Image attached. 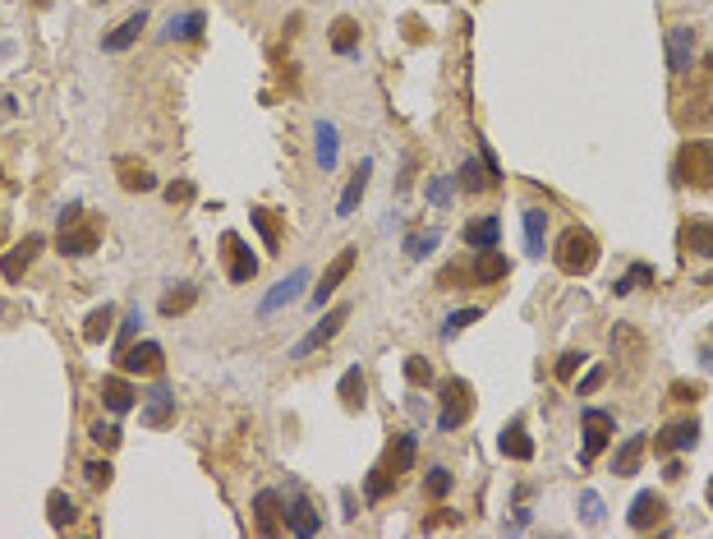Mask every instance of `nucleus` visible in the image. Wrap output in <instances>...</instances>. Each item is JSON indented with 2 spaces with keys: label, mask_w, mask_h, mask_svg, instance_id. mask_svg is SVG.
Listing matches in <instances>:
<instances>
[{
  "label": "nucleus",
  "mask_w": 713,
  "mask_h": 539,
  "mask_svg": "<svg viewBox=\"0 0 713 539\" xmlns=\"http://www.w3.org/2000/svg\"><path fill=\"white\" fill-rule=\"evenodd\" d=\"M396 484H401V480L391 475V470H387L382 461H378V465L369 470V480H364V494H369V503H382V498H387Z\"/></svg>",
  "instance_id": "nucleus-38"
},
{
  "label": "nucleus",
  "mask_w": 713,
  "mask_h": 539,
  "mask_svg": "<svg viewBox=\"0 0 713 539\" xmlns=\"http://www.w3.org/2000/svg\"><path fill=\"white\" fill-rule=\"evenodd\" d=\"M369 175H373V162H360V166H354V175H350V185H345V194H341V204H336V217H350L354 208H360V198H364V189H369Z\"/></svg>",
  "instance_id": "nucleus-26"
},
{
  "label": "nucleus",
  "mask_w": 713,
  "mask_h": 539,
  "mask_svg": "<svg viewBox=\"0 0 713 539\" xmlns=\"http://www.w3.org/2000/svg\"><path fill=\"white\" fill-rule=\"evenodd\" d=\"M681 254H695V258H713V222H686L681 235H677Z\"/></svg>",
  "instance_id": "nucleus-20"
},
{
  "label": "nucleus",
  "mask_w": 713,
  "mask_h": 539,
  "mask_svg": "<svg viewBox=\"0 0 713 539\" xmlns=\"http://www.w3.org/2000/svg\"><path fill=\"white\" fill-rule=\"evenodd\" d=\"M138 323H143V314H138V304H134V309L124 314V323H120V332H115V355H120V351H124V346L134 342V332H138Z\"/></svg>",
  "instance_id": "nucleus-48"
},
{
  "label": "nucleus",
  "mask_w": 713,
  "mask_h": 539,
  "mask_svg": "<svg viewBox=\"0 0 713 539\" xmlns=\"http://www.w3.org/2000/svg\"><path fill=\"white\" fill-rule=\"evenodd\" d=\"M460 240H465L470 249H497V240H502V222H497V217H479V222H465Z\"/></svg>",
  "instance_id": "nucleus-25"
},
{
  "label": "nucleus",
  "mask_w": 713,
  "mask_h": 539,
  "mask_svg": "<svg viewBox=\"0 0 713 539\" xmlns=\"http://www.w3.org/2000/svg\"><path fill=\"white\" fill-rule=\"evenodd\" d=\"M645 447H649L645 434H630V438L617 447V456H612V475H621V480L635 475V470H639V456H645Z\"/></svg>",
  "instance_id": "nucleus-23"
},
{
  "label": "nucleus",
  "mask_w": 713,
  "mask_h": 539,
  "mask_svg": "<svg viewBox=\"0 0 713 539\" xmlns=\"http://www.w3.org/2000/svg\"><path fill=\"white\" fill-rule=\"evenodd\" d=\"M677 125H690V129H704V125H713V102H708V93H686L681 97V106H677Z\"/></svg>",
  "instance_id": "nucleus-19"
},
{
  "label": "nucleus",
  "mask_w": 713,
  "mask_h": 539,
  "mask_svg": "<svg viewBox=\"0 0 713 539\" xmlns=\"http://www.w3.org/2000/svg\"><path fill=\"white\" fill-rule=\"evenodd\" d=\"M102 406H106L111 415H124V411H134V406H138V392H134V383H129L124 374L102 378Z\"/></svg>",
  "instance_id": "nucleus-15"
},
{
  "label": "nucleus",
  "mask_w": 713,
  "mask_h": 539,
  "mask_svg": "<svg viewBox=\"0 0 713 539\" xmlns=\"http://www.w3.org/2000/svg\"><path fill=\"white\" fill-rule=\"evenodd\" d=\"M332 51L336 55H354V51H360V24H354L350 15H341L332 24Z\"/></svg>",
  "instance_id": "nucleus-33"
},
{
  "label": "nucleus",
  "mask_w": 713,
  "mask_h": 539,
  "mask_svg": "<svg viewBox=\"0 0 713 539\" xmlns=\"http://www.w3.org/2000/svg\"><path fill=\"white\" fill-rule=\"evenodd\" d=\"M336 148H341V139H336V125H318V166L322 171H336Z\"/></svg>",
  "instance_id": "nucleus-40"
},
{
  "label": "nucleus",
  "mask_w": 713,
  "mask_h": 539,
  "mask_svg": "<svg viewBox=\"0 0 713 539\" xmlns=\"http://www.w3.org/2000/svg\"><path fill=\"white\" fill-rule=\"evenodd\" d=\"M354 263H360V249H354V245H350V249H341V254H336V258L327 263L322 282L313 286V309H322V304H327V300L336 295V286H341V282H345V277L354 273Z\"/></svg>",
  "instance_id": "nucleus-7"
},
{
  "label": "nucleus",
  "mask_w": 713,
  "mask_h": 539,
  "mask_svg": "<svg viewBox=\"0 0 713 539\" xmlns=\"http://www.w3.org/2000/svg\"><path fill=\"white\" fill-rule=\"evenodd\" d=\"M336 396H341V406H345L350 415H360V411H364V369H360V364L341 374V383H336Z\"/></svg>",
  "instance_id": "nucleus-22"
},
{
  "label": "nucleus",
  "mask_w": 713,
  "mask_h": 539,
  "mask_svg": "<svg viewBox=\"0 0 713 539\" xmlns=\"http://www.w3.org/2000/svg\"><path fill=\"white\" fill-rule=\"evenodd\" d=\"M585 360H589L585 351H566V355L557 360V378H561V383H566V378H576V369H580Z\"/></svg>",
  "instance_id": "nucleus-51"
},
{
  "label": "nucleus",
  "mask_w": 713,
  "mask_h": 539,
  "mask_svg": "<svg viewBox=\"0 0 713 539\" xmlns=\"http://www.w3.org/2000/svg\"><path fill=\"white\" fill-rule=\"evenodd\" d=\"M456 175H460V189H465V194H488V189H492V180H488L483 162H474V157H465Z\"/></svg>",
  "instance_id": "nucleus-39"
},
{
  "label": "nucleus",
  "mask_w": 713,
  "mask_h": 539,
  "mask_svg": "<svg viewBox=\"0 0 713 539\" xmlns=\"http://www.w3.org/2000/svg\"><path fill=\"white\" fill-rule=\"evenodd\" d=\"M695 443H699V420L690 415V420L668 424V429L654 438V452H686V447H695Z\"/></svg>",
  "instance_id": "nucleus-16"
},
{
  "label": "nucleus",
  "mask_w": 713,
  "mask_h": 539,
  "mask_svg": "<svg viewBox=\"0 0 713 539\" xmlns=\"http://www.w3.org/2000/svg\"><path fill=\"white\" fill-rule=\"evenodd\" d=\"M143 28H148V10H134V15L115 28V33H106V37H102V51H129V46L138 42V33H143Z\"/></svg>",
  "instance_id": "nucleus-21"
},
{
  "label": "nucleus",
  "mask_w": 713,
  "mask_h": 539,
  "mask_svg": "<svg viewBox=\"0 0 713 539\" xmlns=\"http://www.w3.org/2000/svg\"><path fill=\"white\" fill-rule=\"evenodd\" d=\"M654 277H659V273H654L649 263H630V267H626V277L612 282V295H630L635 286H654Z\"/></svg>",
  "instance_id": "nucleus-36"
},
{
  "label": "nucleus",
  "mask_w": 713,
  "mask_h": 539,
  "mask_svg": "<svg viewBox=\"0 0 713 539\" xmlns=\"http://www.w3.org/2000/svg\"><path fill=\"white\" fill-rule=\"evenodd\" d=\"M663 516H668V498L654 494V489L635 494V503H630V512H626L630 530H654V525H663Z\"/></svg>",
  "instance_id": "nucleus-11"
},
{
  "label": "nucleus",
  "mask_w": 713,
  "mask_h": 539,
  "mask_svg": "<svg viewBox=\"0 0 713 539\" xmlns=\"http://www.w3.org/2000/svg\"><path fill=\"white\" fill-rule=\"evenodd\" d=\"M115 360H120V374H162L166 351L157 342H138V346H124Z\"/></svg>",
  "instance_id": "nucleus-9"
},
{
  "label": "nucleus",
  "mask_w": 713,
  "mask_h": 539,
  "mask_svg": "<svg viewBox=\"0 0 713 539\" xmlns=\"http://www.w3.org/2000/svg\"><path fill=\"white\" fill-rule=\"evenodd\" d=\"M285 530H291V534H304V539H309V534H318V530H322V516L313 512V503L295 498L291 507H285Z\"/></svg>",
  "instance_id": "nucleus-24"
},
{
  "label": "nucleus",
  "mask_w": 713,
  "mask_h": 539,
  "mask_svg": "<svg viewBox=\"0 0 713 539\" xmlns=\"http://www.w3.org/2000/svg\"><path fill=\"white\" fill-rule=\"evenodd\" d=\"M203 10H189V15H171V24H166V42H193V37H203Z\"/></svg>",
  "instance_id": "nucleus-32"
},
{
  "label": "nucleus",
  "mask_w": 713,
  "mask_h": 539,
  "mask_svg": "<svg viewBox=\"0 0 713 539\" xmlns=\"http://www.w3.org/2000/svg\"><path fill=\"white\" fill-rule=\"evenodd\" d=\"M175 420V396L166 392V387H157L153 396H148V406H143V424L148 429H162V424H171Z\"/></svg>",
  "instance_id": "nucleus-29"
},
{
  "label": "nucleus",
  "mask_w": 713,
  "mask_h": 539,
  "mask_svg": "<svg viewBox=\"0 0 713 539\" xmlns=\"http://www.w3.org/2000/svg\"><path fill=\"white\" fill-rule=\"evenodd\" d=\"M708 507H713V480H708Z\"/></svg>",
  "instance_id": "nucleus-59"
},
{
  "label": "nucleus",
  "mask_w": 713,
  "mask_h": 539,
  "mask_svg": "<svg viewBox=\"0 0 713 539\" xmlns=\"http://www.w3.org/2000/svg\"><path fill=\"white\" fill-rule=\"evenodd\" d=\"M451 489H456V480H451L447 465H433V470L423 475V494H428V498H447Z\"/></svg>",
  "instance_id": "nucleus-42"
},
{
  "label": "nucleus",
  "mask_w": 713,
  "mask_h": 539,
  "mask_svg": "<svg viewBox=\"0 0 713 539\" xmlns=\"http://www.w3.org/2000/svg\"><path fill=\"white\" fill-rule=\"evenodd\" d=\"M222 254L231 258V282H235V286H244V282H253V277H258V258L249 254V245H244L235 231H226V235H222Z\"/></svg>",
  "instance_id": "nucleus-12"
},
{
  "label": "nucleus",
  "mask_w": 713,
  "mask_h": 539,
  "mask_svg": "<svg viewBox=\"0 0 713 539\" xmlns=\"http://www.w3.org/2000/svg\"><path fill=\"white\" fill-rule=\"evenodd\" d=\"M46 521H51V530H64V525L79 521V507H74V498H69L64 489H55V494L46 498Z\"/></svg>",
  "instance_id": "nucleus-31"
},
{
  "label": "nucleus",
  "mask_w": 713,
  "mask_h": 539,
  "mask_svg": "<svg viewBox=\"0 0 713 539\" xmlns=\"http://www.w3.org/2000/svg\"><path fill=\"white\" fill-rule=\"evenodd\" d=\"M88 438H93L97 447H106V452H111V447H120V424H102V420H97V424L88 429Z\"/></svg>",
  "instance_id": "nucleus-49"
},
{
  "label": "nucleus",
  "mask_w": 713,
  "mask_h": 539,
  "mask_svg": "<svg viewBox=\"0 0 713 539\" xmlns=\"http://www.w3.org/2000/svg\"><path fill=\"white\" fill-rule=\"evenodd\" d=\"M470 415H474V387L465 378H447L438 392V429L451 434V429L470 424Z\"/></svg>",
  "instance_id": "nucleus-3"
},
{
  "label": "nucleus",
  "mask_w": 713,
  "mask_h": 539,
  "mask_svg": "<svg viewBox=\"0 0 713 539\" xmlns=\"http://www.w3.org/2000/svg\"><path fill=\"white\" fill-rule=\"evenodd\" d=\"M111 323H115V304H97V309L88 314V323H84V342H88V346L106 342V336H111Z\"/></svg>",
  "instance_id": "nucleus-34"
},
{
  "label": "nucleus",
  "mask_w": 713,
  "mask_h": 539,
  "mask_svg": "<svg viewBox=\"0 0 713 539\" xmlns=\"http://www.w3.org/2000/svg\"><path fill=\"white\" fill-rule=\"evenodd\" d=\"M55 245H60L64 258H88V254L102 245V222H84V217L69 222V226H60V240H55Z\"/></svg>",
  "instance_id": "nucleus-5"
},
{
  "label": "nucleus",
  "mask_w": 713,
  "mask_h": 539,
  "mask_svg": "<svg viewBox=\"0 0 713 539\" xmlns=\"http://www.w3.org/2000/svg\"><path fill=\"white\" fill-rule=\"evenodd\" d=\"M198 304V286H189V282H180V286H171L166 295H162V318H180V314H189Z\"/></svg>",
  "instance_id": "nucleus-30"
},
{
  "label": "nucleus",
  "mask_w": 713,
  "mask_h": 539,
  "mask_svg": "<svg viewBox=\"0 0 713 539\" xmlns=\"http://www.w3.org/2000/svg\"><path fill=\"white\" fill-rule=\"evenodd\" d=\"M433 249H438V231H410L405 235V254L410 258H428Z\"/></svg>",
  "instance_id": "nucleus-43"
},
{
  "label": "nucleus",
  "mask_w": 713,
  "mask_h": 539,
  "mask_svg": "<svg viewBox=\"0 0 713 539\" xmlns=\"http://www.w3.org/2000/svg\"><path fill=\"white\" fill-rule=\"evenodd\" d=\"M695 28L690 24H677L668 28V70L672 75H690V65H695Z\"/></svg>",
  "instance_id": "nucleus-10"
},
{
  "label": "nucleus",
  "mask_w": 713,
  "mask_h": 539,
  "mask_svg": "<svg viewBox=\"0 0 713 539\" xmlns=\"http://www.w3.org/2000/svg\"><path fill=\"white\" fill-rule=\"evenodd\" d=\"M580 507H585V521H589V525H603V498H599V494L585 489V494H580Z\"/></svg>",
  "instance_id": "nucleus-52"
},
{
  "label": "nucleus",
  "mask_w": 713,
  "mask_h": 539,
  "mask_svg": "<svg viewBox=\"0 0 713 539\" xmlns=\"http://www.w3.org/2000/svg\"><path fill=\"white\" fill-rule=\"evenodd\" d=\"M304 286H309V267H295V273L285 277V282H276V291H272V295L262 300V318H272V314H276L281 304H295Z\"/></svg>",
  "instance_id": "nucleus-17"
},
{
  "label": "nucleus",
  "mask_w": 713,
  "mask_h": 539,
  "mask_svg": "<svg viewBox=\"0 0 713 539\" xmlns=\"http://www.w3.org/2000/svg\"><path fill=\"white\" fill-rule=\"evenodd\" d=\"M115 171H120V189H129V194H153L157 189V175L134 157H115Z\"/></svg>",
  "instance_id": "nucleus-18"
},
{
  "label": "nucleus",
  "mask_w": 713,
  "mask_h": 539,
  "mask_svg": "<svg viewBox=\"0 0 713 539\" xmlns=\"http://www.w3.org/2000/svg\"><path fill=\"white\" fill-rule=\"evenodd\" d=\"M249 222L258 226V235H262L267 254H281V231H276V222L267 217V208H249Z\"/></svg>",
  "instance_id": "nucleus-41"
},
{
  "label": "nucleus",
  "mask_w": 713,
  "mask_h": 539,
  "mask_svg": "<svg viewBox=\"0 0 713 539\" xmlns=\"http://www.w3.org/2000/svg\"><path fill=\"white\" fill-rule=\"evenodd\" d=\"M189 198H193V185H189V180L166 185V204H189Z\"/></svg>",
  "instance_id": "nucleus-54"
},
{
  "label": "nucleus",
  "mask_w": 713,
  "mask_h": 539,
  "mask_svg": "<svg viewBox=\"0 0 713 539\" xmlns=\"http://www.w3.org/2000/svg\"><path fill=\"white\" fill-rule=\"evenodd\" d=\"M465 282H470V273H465L460 263H447L442 273H438V286H442V291H456V286H465Z\"/></svg>",
  "instance_id": "nucleus-50"
},
{
  "label": "nucleus",
  "mask_w": 713,
  "mask_h": 539,
  "mask_svg": "<svg viewBox=\"0 0 713 539\" xmlns=\"http://www.w3.org/2000/svg\"><path fill=\"white\" fill-rule=\"evenodd\" d=\"M580 424H585V447H580V465H594V456L612 443V434H617V420L608 415V411H585L580 415Z\"/></svg>",
  "instance_id": "nucleus-4"
},
{
  "label": "nucleus",
  "mask_w": 713,
  "mask_h": 539,
  "mask_svg": "<svg viewBox=\"0 0 713 539\" xmlns=\"http://www.w3.org/2000/svg\"><path fill=\"white\" fill-rule=\"evenodd\" d=\"M470 277H474L479 286L507 282V277H511V258H507V254H497V249H479L474 263H470Z\"/></svg>",
  "instance_id": "nucleus-13"
},
{
  "label": "nucleus",
  "mask_w": 713,
  "mask_h": 539,
  "mask_svg": "<svg viewBox=\"0 0 713 539\" xmlns=\"http://www.w3.org/2000/svg\"><path fill=\"white\" fill-rule=\"evenodd\" d=\"M599 383H603V369H589V378L580 383V396H589V392H594Z\"/></svg>",
  "instance_id": "nucleus-55"
},
{
  "label": "nucleus",
  "mask_w": 713,
  "mask_h": 539,
  "mask_svg": "<svg viewBox=\"0 0 713 539\" xmlns=\"http://www.w3.org/2000/svg\"><path fill=\"white\" fill-rule=\"evenodd\" d=\"M672 175H677V185H686V189H713V144H708V139H686V144L677 148Z\"/></svg>",
  "instance_id": "nucleus-2"
},
{
  "label": "nucleus",
  "mask_w": 713,
  "mask_h": 539,
  "mask_svg": "<svg viewBox=\"0 0 713 539\" xmlns=\"http://www.w3.org/2000/svg\"><path fill=\"white\" fill-rule=\"evenodd\" d=\"M405 378H410L414 387H433V364H428L423 355H410V360H405Z\"/></svg>",
  "instance_id": "nucleus-46"
},
{
  "label": "nucleus",
  "mask_w": 713,
  "mask_h": 539,
  "mask_svg": "<svg viewBox=\"0 0 713 539\" xmlns=\"http://www.w3.org/2000/svg\"><path fill=\"white\" fill-rule=\"evenodd\" d=\"M552 263L561 267L566 277H589L594 267H599V240H594V231L566 226L557 235V245H552Z\"/></svg>",
  "instance_id": "nucleus-1"
},
{
  "label": "nucleus",
  "mask_w": 713,
  "mask_h": 539,
  "mask_svg": "<svg viewBox=\"0 0 713 539\" xmlns=\"http://www.w3.org/2000/svg\"><path fill=\"white\" fill-rule=\"evenodd\" d=\"M451 194H456V185H451L447 175H433V180H428V204H433V208H451Z\"/></svg>",
  "instance_id": "nucleus-45"
},
{
  "label": "nucleus",
  "mask_w": 713,
  "mask_h": 539,
  "mask_svg": "<svg viewBox=\"0 0 713 539\" xmlns=\"http://www.w3.org/2000/svg\"><path fill=\"white\" fill-rule=\"evenodd\" d=\"M681 475H686L681 461H668V465H663V480H681Z\"/></svg>",
  "instance_id": "nucleus-56"
},
{
  "label": "nucleus",
  "mask_w": 713,
  "mask_h": 539,
  "mask_svg": "<svg viewBox=\"0 0 713 539\" xmlns=\"http://www.w3.org/2000/svg\"><path fill=\"white\" fill-rule=\"evenodd\" d=\"M414 452H419V438H414V434H401V438H396V443L387 447V456H382V465H387V470H391V475L401 480V475H405V470L414 465Z\"/></svg>",
  "instance_id": "nucleus-27"
},
{
  "label": "nucleus",
  "mask_w": 713,
  "mask_h": 539,
  "mask_svg": "<svg viewBox=\"0 0 713 539\" xmlns=\"http://www.w3.org/2000/svg\"><path fill=\"white\" fill-rule=\"evenodd\" d=\"M612 355H626V360H645V336L635 327H617L612 332Z\"/></svg>",
  "instance_id": "nucleus-37"
},
{
  "label": "nucleus",
  "mask_w": 713,
  "mask_h": 539,
  "mask_svg": "<svg viewBox=\"0 0 713 539\" xmlns=\"http://www.w3.org/2000/svg\"><path fill=\"white\" fill-rule=\"evenodd\" d=\"M345 318H350V304H336L332 314H322V323L304 336V342H295V346H291V360H309L313 351H322V346L332 342V336L345 327Z\"/></svg>",
  "instance_id": "nucleus-6"
},
{
  "label": "nucleus",
  "mask_w": 713,
  "mask_h": 539,
  "mask_svg": "<svg viewBox=\"0 0 713 539\" xmlns=\"http://www.w3.org/2000/svg\"><path fill=\"white\" fill-rule=\"evenodd\" d=\"M111 475H115V465H111L106 456H102V461H88V465H84V480H88L93 489H106V484H111Z\"/></svg>",
  "instance_id": "nucleus-47"
},
{
  "label": "nucleus",
  "mask_w": 713,
  "mask_h": 539,
  "mask_svg": "<svg viewBox=\"0 0 713 539\" xmlns=\"http://www.w3.org/2000/svg\"><path fill=\"white\" fill-rule=\"evenodd\" d=\"M699 360H704V369L713 374V351H699Z\"/></svg>",
  "instance_id": "nucleus-57"
},
{
  "label": "nucleus",
  "mask_w": 713,
  "mask_h": 539,
  "mask_svg": "<svg viewBox=\"0 0 713 539\" xmlns=\"http://www.w3.org/2000/svg\"><path fill=\"white\" fill-rule=\"evenodd\" d=\"M253 530L267 534V539L285 530V503H281L276 489H258L253 494Z\"/></svg>",
  "instance_id": "nucleus-8"
},
{
  "label": "nucleus",
  "mask_w": 713,
  "mask_h": 539,
  "mask_svg": "<svg viewBox=\"0 0 713 539\" xmlns=\"http://www.w3.org/2000/svg\"><path fill=\"white\" fill-rule=\"evenodd\" d=\"M479 318H483V309H456V314H451V318L442 323V342H451V336H460V332H465L470 323H479Z\"/></svg>",
  "instance_id": "nucleus-44"
},
{
  "label": "nucleus",
  "mask_w": 713,
  "mask_h": 539,
  "mask_svg": "<svg viewBox=\"0 0 713 539\" xmlns=\"http://www.w3.org/2000/svg\"><path fill=\"white\" fill-rule=\"evenodd\" d=\"M37 5H46V0H37Z\"/></svg>",
  "instance_id": "nucleus-60"
},
{
  "label": "nucleus",
  "mask_w": 713,
  "mask_h": 539,
  "mask_svg": "<svg viewBox=\"0 0 713 539\" xmlns=\"http://www.w3.org/2000/svg\"><path fill=\"white\" fill-rule=\"evenodd\" d=\"M699 396H704V383H672V401H686V406H695Z\"/></svg>",
  "instance_id": "nucleus-53"
},
{
  "label": "nucleus",
  "mask_w": 713,
  "mask_h": 539,
  "mask_svg": "<svg viewBox=\"0 0 713 539\" xmlns=\"http://www.w3.org/2000/svg\"><path fill=\"white\" fill-rule=\"evenodd\" d=\"M497 447H502V456H511V461H530V456H534V438L525 434V424H520V420L502 429V438H497Z\"/></svg>",
  "instance_id": "nucleus-28"
},
{
  "label": "nucleus",
  "mask_w": 713,
  "mask_h": 539,
  "mask_svg": "<svg viewBox=\"0 0 713 539\" xmlns=\"http://www.w3.org/2000/svg\"><path fill=\"white\" fill-rule=\"evenodd\" d=\"M543 235H548V213L525 208V249H530V258H543Z\"/></svg>",
  "instance_id": "nucleus-35"
},
{
  "label": "nucleus",
  "mask_w": 713,
  "mask_h": 539,
  "mask_svg": "<svg viewBox=\"0 0 713 539\" xmlns=\"http://www.w3.org/2000/svg\"><path fill=\"white\" fill-rule=\"evenodd\" d=\"M42 249H46V235H37V231H33L28 240H19L5 258H0V273H5V282H19V277H24V267H28Z\"/></svg>",
  "instance_id": "nucleus-14"
},
{
  "label": "nucleus",
  "mask_w": 713,
  "mask_h": 539,
  "mask_svg": "<svg viewBox=\"0 0 713 539\" xmlns=\"http://www.w3.org/2000/svg\"><path fill=\"white\" fill-rule=\"evenodd\" d=\"M704 79H713V55H704Z\"/></svg>",
  "instance_id": "nucleus-58"
}]
</instances>
